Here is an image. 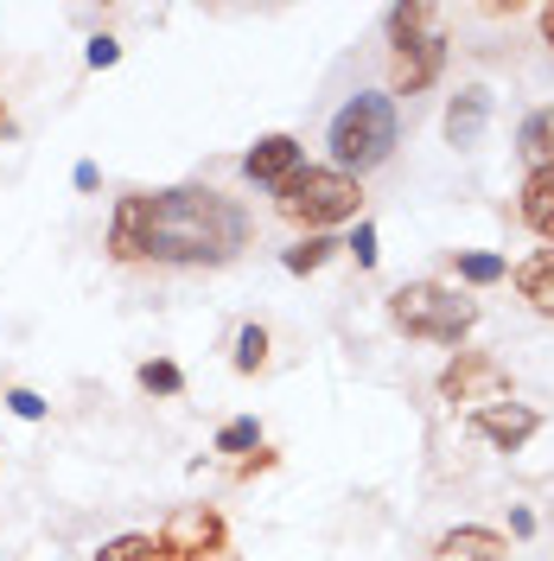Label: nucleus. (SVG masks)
Returning a JSON list of instances; mask_svg holds the SVG:
<instances>
[{"label": "nucleus", "mask_w": 554, "mask_h": 561, "mask_svg": "<svg viewBox=\"0 0 554 561\" xmlns=\"http://www.w3.org/2000/svg\"><path fill=\"white\" fill-rule=\"evenodd\" d=\"M249 243V217L236 198L210 185H173V192H135L108 217V255L115 262H185L217 268Z\"/></svg>", "instance_id": "nucleus-1"}, {"label": "nucleus", "mask_w": 554, "mask_h": 561, "mask_svg": "<svg viewBox=\"0 0 554 561\" xmlns=\"http://www.w3.org/2000/svg\"><path fill=\"white\" fill-rule=\"evenodd\" d=\"M389 319H395V332H408V339L459 345V339L478 325V307L459 300V294H447L440 280H408V287L389 294Z\"/></svg>", "instance_id": "nucleus-2"}, {"label": "nucleus", "mask_w": 554, "mask_h": 561, "mask_svg": "<svg viewBox=\"0 0 554 561\" xmlns=\"http://www.w3.org/2000/svg\"><path fill=\"white\" fill-rule=\"evenodd\" d=\"M395 153V103L389 96H350L332 115V160L338 173H370Z\"/></svg>", "instance_id": "nucleus-3"}, {"label": "nucleus", "mask_w": 554, "mask_h": 561, "mask_svg": "<svg viewBox=\"0 0 554 561\" xmlns=\"http://www.w3.org/2000/svg\"><path fill=\"white\" fill-rule=\"evenodd\" d=\"M357 179L338 173V167H300V173L275 185V210L287 224H307V230H325V224H345L357 217Z\"/></svg>", "instance_id": "nucleus-4"}, {"label": "nucleus", "mask_w": 554, "mask_h": 561, "mask_svg": "<svg viewBox=\"0 0 554 561\" xmlns=\"http://www.w3.org/2000/svg\"><path fill=\"white\" fill-rule=\"evenodd\" d=\"M440 396L447 402H478V409L510 402V370L497 357H485V351H459L447 370H440Z\"/></svg>", "instance_id": "nucleus-5"}, {"label": "nucleus", "mask_w": 554, "mask_h": 561, "mask_svg": "<svg viewBox=\"0 0 554 561\" xmlns=\"http://www.w3.org/2000/svg\"><path fill=\"white\" fill-rule=\"evenodd\" d=\"M160 549H166V561H210L217 549H223V524H217V511H178L173 524H166V536H160Z\"/></svg>", "instance_id": "nucleus-6"}, {"label": "nucleus", "mask_w": 554, "mask_h": 561, "mask_svg": "<svg viewBox=\"0 0 554 561\" xmlns=\"http://www.w3.org/2000/svg\"><path fill=\"white\" fill-rule=\"evenodd\" d=\"M440 65H447V33H440V26L408 38V45H395V90H402V96L427 90V83L440 77Z\"/></svg>", "instance_id": "nucleus-7"}, {"label": "nucleus", "mask_w": 554, "mask_h": 561, "mask_svg": "<svg viewBox=\"0 0 554 561\" xmlns=\"http://www.w3.org/2000/svg\"><path fill=\"white\" fill-rule=\"evenodd\" d=\"M472 427L485 434L497 454H517L522 440H529V434L542 427V415H535L529 402H490V409H478V415H472Z\"/></svg>", "instance_id": "nucleus-8"}, {"label": "nucleus", "mask_w": 554, "mask_h": 561, "mask_svg": "<svg viewBox=\"0 0 554 561\" xmlns=\"http://www.w3.org/2000/svg\"><path fill=\"white\" fill-rule=\"evenodd\" d=\"M243 173L255 179V185H287V179L300 173V140H293V135L255 140V147L243 153Z\"/></svg>", "instance_id": "nucleus-9"}, {"label": "nucleus", "mask_w": 554, "mask_h": 561, "mask_svg": "<svg viewBox=\"0 0 554 561\" xmlns=\"http://www.w3.org/2000/svg\"><path fill=\"white\" fill-rule=\"evenodd\" d=\"M485 122H490V90L485 83H465L447 108V140L452 147H478L485 140Z\"/></svg>", "instance_id": "nucleus-10"}, {"label": "nucleus", "mask_w": 554, "mask_h": 561, "mask_svg": "<svg viewBox=\"0 0 554 561\" xmlns=\"http://www.w3.org/2000/svg\"><path fill=\"white\" fill-rule=\"evenodd\" d=\"M510 280H517V294L535 307V313L554 319V249H535L529 262H517V268H510Z\"/></svg>", "instance_id": "nucleus-11"}, {"label": "nucleus", "mask_w": 554, "mask_h": 561, "mask_svg": "<svg viewBox=\"0 0 554 561\" xmlns=\"http://www.w3.org/2000/svg\"><path fill=\"white\" fill-rule=\"evenodd\" d=\"M440 561H510V542H504L497 529L465 524V529H452L447 542H440Z\"/></svg>", "instance_id": "nucleus-12"}, {"label": "nucleus", "mask_w": 554, "mask_h": 561, "mask_svg": "<svg viewBox=\"0 0 554 561\" xmlns=\"http://www.w3.org/2000/svg\"><path fill=\"white\" fill-rule=\"evenodd\" d=\"M517 153L529 173H554V108H535L517 128Z\"/></svg>", "instance_id": "nucleus-13"}, {"label": "nucleus", "mask_w": 554, "mask_h": 561, "mask_svg": "<svg viewBox=\"0 0 554 561\" xmlns=\"http://www.w3.org/2000/svg\"><path fill=\"white\" fill-rule=\"evenodd\" d=\"M522 224L554 249V173H529V185H522Z\"/></svg>", "instance_id": "nucleus-14"}, {"label": "nucleus", "mask_w": 554, "mask_h": 561, "mask_svg": "<svg viewBox=\"0 0 554 561\" xmlns=\"http://www.w3.org/2000/svg\"><path fill=\"white\" fill-rule=\"evenodd\" d=\"M434 33V7H420V0H408V7H389V38L395 45H408V38Z\"/></svg>", "instance_id": "nucleus-15"}, {"label": "nucleus", "mask_w": 554, "mask_h": 561, "mask_svg": "<svg viewBox=\"0 0 554 561\" xmlns=\"http://www.w3.org/2000/svg\"><path fill=\"white\" fill-rule=\"evenodd\" d=\"M96 561H166V549H160V536H115V542H103Z\"/></svg>", "instance_id": "nucleus-16"}, {"label": "nucleus", "mask_w": 554, "mask_h": 561, "mask_svg": "<svg viewBox=\"0 0 554 561\" xmlns=\"http://www.w3.org/2000/svg\"><path fill=\"white\" fill-rule=\"evenodd\" d=\"M332 249H338V243H325V237H307L300 249H287V275H312V268H325V262H332Z\"/></svg>", "instance_id": "nucleus-17"}, {"label": "nucleus", "mask_w": 554, "mask_h": 561, "mask_svg": "<svg viewBox=\"0 0 554 561\" xmlns=\"http://www.w3.org/2000/svg\"><path fill=\"white\" fill-rule=\"evenodd\" d=\"M140 389H147V396H178V389H185V377H178V364L153 357V364H140Z\"/></svg>", "instance_id": "nucleus-18"}, {"label": "nucleus", "mask_w": 554, "mask_h": 561, "mask_svg": "<svg viewBox=\"0 0 554 561\" xmlns=\"http://www.w3.org/2000/svg\"><path fill=\"white\" fill-rule=\"evenodd\" d=\"M262 364H268V332H262V325H243V339H236V370L255 377Z\"/></svg>", "instance_id": "nucleus-19"}, {"label": "nucleus", "mask_w": 554, "mask_h": 561, "mask_svg": "<svg viewBox=\"0 0 554 561\" xmlns=\"http://www.w3.org/2000/svg\"><path fill=\"white\" fill-rule=\"evenodd\" d=\"M459 275L472 280V287H490V280L510 275V262L504 255H459Z\"/></svg>", "instance_id": "nucleus-20"}, {"label": "nucleus", "mask_w": 554, "mask_h": 561, "mask_svg": "<svg viewBox=\"0 0 554 561\" xmlns=\"http://www.w3.org/2000/svg\"><path fill=\"white\" fill-rule=\"evenodd\" d=\"M243 447H262V427H255V421H230V427L217 434V454H243Z\"/></svg>", "instance_id": "nucleus-21"}, {"label": "nucleus", "mask_w": 554, "mask_h": 561, "mask_svg": "<svg viewBox=\"0 0 554 561\" xmlns=\"http://www.w3.org/2000/svg\"><path fill=\"white\" fill-rule=\"evenodd\" d=\"M350 255H357V268H370V262H377V224H357V237H350Z\"/></svg>", "instance_id": "nucleus-22"}, {"label": "nucleus", "mask_w": 554, "mask_h": 561, "mask_svg": "<svg viewBox=\"0 0 554 561\" xmlns=\"http://www.w3.org/2000/svg\"><path fill=\"white\" fill-rule=\"evenodd\" d=\"M7 409H13L20 421H38V415H45V402H38L33 389H13V396H7Z\"/></svg>", "instance_id": "nucleus-23"}, {"label": "nucleus", "mask_w": 554, "mask_h": 561, "mask_svg": "<svg viewBox=\"0 0 554 561\" xmlns=\"http://www.w3.org/2000/svg\"><path fill=\"white\" fill-rule=\"evenodd\" d=\"M83 58H90L96 70H108L115 58H122V45H115V38H90V51H83Z\"/></svg>", "instance_id": "nucleus-24"}, {"label": "nucleus", "mask_w": 554, "mask_h": 561, "mask_svg": "<svg viewBox=\"0 0 554 561\" xmlns=\"http://www.w3.org/2000/svg\"><path fill=\"white\" fill-rule=\"evenodd\" d=\"M542 38H549V45H554V0H549V7H542Z\"/></svg>", "instance_id": "nucleus-25"}, {"label": "nucleus", "mask_w": 554, "mask_h": 561, "mask_svg": "<svg viewBox=\"0 0 554 561\" xmlns=\"http://www.w3.org/2000/svg\"><path fill=\"white\" fill-rule=\"evenodd\" d=\"M0 122H7V103H0Z\"/></svg>", "instance_id": "nucleus-26"}]
</instances>
